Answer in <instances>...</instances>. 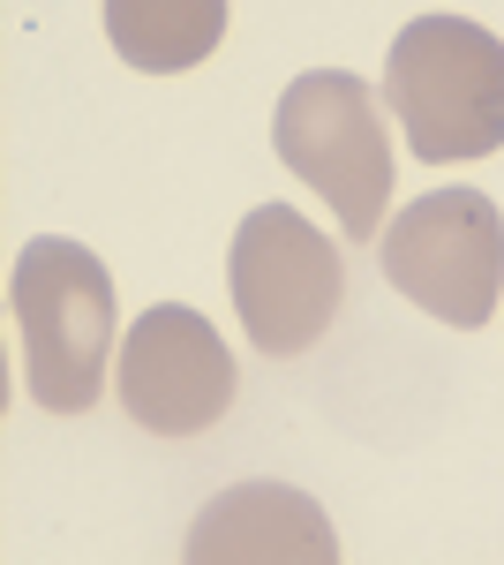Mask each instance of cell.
Instances as JSON below:
<instances>
[{
	"label": "cell",
	"instance_id": "obj_8",
	"mask_svg": "<svg viewBox=\"0 0 504 565\" xmlns=\"http://www.w3.org/2000/svg\"><path fill=\"white\" fill-rule=\"evenodd\" d=\"M106 39L143 76H181L218 53L226 0H106Z\"/></svg>",
	"mask_w": 504,
	"mask_h": 565
},
{
	"label": "cell",
	"instance_id": "obj_2",
	"mask_svg": "<svg viewBox=\"0 0 504 565\" xmlns=\"http://www.w3.org/2000/svg\"><path fill=\"white\" fill-rule=\"evenodd\" d=\"M23 385L45 415H90L114 362V279L84 242H31L8 279Z\"/></svg>",
	"mask_w": 504,
	"mask_h": 565
},
{
	"label": "cell",
	"instance_id": "obj_5",
	"mask_svg": "<svg viewBox=\"0 0 504 565\" xmlns=\"http://www.w3.org/2000/svg\"><path fill=\"white\" fill-rule=\"evenodd\" d=\"M234 309H242V332L256 340V354H309L332 332L339 302H346V264L339 249L287 204H256L234 234Z\"/></svg>",
	"mask_w": 504,
	"mask_h": 565
},
{
	"label": "cell",
	"instance_id": "obj_1",
	"mask_svg": "<svg viewBox=\"0 0 504 565\" xmlns=\"http://www.w3.org/2000/svg\"><path fill=\"white\" fill-rule=\"evenodd\" d=\"M392 114L407 151L429 167H460L504 151V39L467 15H415L384 61Z\"/></svg>",
	"mask_w": 504,
	"mask_h": 565
},
{
	"label": "cell",
	"instance_id": "obj_7",
	"mask_svg": "<svg viewBox=\"0 0 504 565\" xmlns=\"http://www.w3.org/2000/svg\"><path fill=\"white\" fill-rule=\"evenodd\" d=\"M181 551L196 565H332L339 535L317 513V498H301L287 482H242L196 513Z\"/></svg>",
	"mask_w": 504,
	"mask_h": 565
},
{
	"label": "cell",
	"instance_id": "obj_4",
	"mask_svg": "<svg viewBox=\"0 0 504 565\" xmlns=\"http://www.w3.org/2000/svg\"><path fill=\"white\" fill-rule=\"evenodd\" d=\"M384 279L437 324L482 332L504 302V218L482 189H429L384 226Z\"/></svg>",
	"mask_w": 504,
	"mask_h": 565
},
{
	"label": "cell",
	"instance_id": "obj_6",
	"mask_svg": "<svg viewBox=\"0 0 504 565\" xmlns=\"http://www.w3.org/2000/svg\"><path fill=\"white\" fill-rule=\"evenodd\" d=\"M114 385L128 423H143L151 437H196L234 407V354L211 332V317L151 302L114 354Z\"/></svg>",
	"mask_w": 504,
	"mask_h": 565
},
{
	"label": "cell",
	"instance_id": "obj_3",
	"mask_svg": "<svg viewBox=\"0 0 504 565\" xmlns=\"http://www.w3.org/2000/svg\"><path fill=\"white\" fill-rule=\"evenodd\" d=\"M271 143L287 174L309 181L354 242H377L384 204H392V136L377 121V90L346 68H309L287 84Z\"/></svg>",
	"mask_w": 504,
	"mask_h": 565
}]
</instances>
